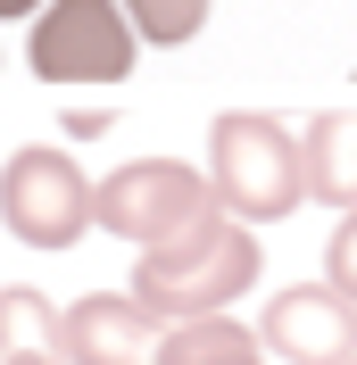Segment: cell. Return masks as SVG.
Returning <instances> with one entry per match:
<instances>
[{
  "instance_id": "cell-1",
  "label": "cell",
  "mask_w": 357,
  "mask_h": 365,
  "mask_svg": "<svg viewBox=\"0 0 357 365\" xmlns=\"http://www.w3.org/2000/svg\"><path fill=\"white\" fill-rule=\"evenodd\" d=\"M249 282H258V232L233 225L224 207L200 216L191 232H175V241H158V250L134 257V307L158 324V332L224 316Z\"/></svg>"
},
{
  "instance_id": "cell-2",
  "label": "cell",
  "mask_w": 357,
  "mask_h": 365,
  "mask_svg": "<svg viewBox=\"0 0 357 365\" xmlns=\"http://www.w3.org/2000/svg\"><path fill=\"white\" fill-rule=\"evenodd\" d=\"M208 182L233 225H283L308 200V166H299V133H283L258 108H224L208 125Z\"/></svg>"
},
{
  "instance_id": "cell-3",
  "label": "cell",
  "mask_w": 357,
  "mask_h": 365,
  "mask_svg": "<svg viewBox=\"0 0 357 365\" xmlns=\"http://www.w3.org/2000/svg\"><path fill=\"white\" fill-rule=\"evenodd\" d=\"M200 216H216V182L183 158H125L116 175L91 182V225L125 250H158V241L191 232Z\"/></svg>"
},
{
  "instance_id": "cell-4",
  "label": "cell",
  "mask_w": 357,
  "mask_h": 365,
  "mask_svg": "<svg viewBox=\"0 0 357 365\" xmlns=\"http://www.w3.org/2000/svg\"><path fill=\"white\" fill-rule=\"evenodd\" d=\"M0 225L17 250H75L91 232V175L75 166V150H9L0 166Z\"/></svg>"
},
{
  "instance_id": "cell-5",
  "label": "cell",
  "mask_w": 357,
  "mask_h": 365,
  "mask_svg": "<svg viewBox=\"0 0 357 365\" xmlns=\"http://www.w3.org/2000/svg\"><path fill=\"white\" fill-rule=\"evenodd\" d=\"M42 83H125L134 75V25L116 0H50L25 42Z\"/></svg>"
},
{
  "instance_id": "cell-6",
  "label": "cell",
  "mask_w": 357,
  "mask_h": 365,
  "mask_svg": "<svg viewBox=\"0 0 357 365\" xmlns=\"http://www.w3.org/2000/svg\"><path fill=\"white\" fill-rule=\"evenodd\" d=\"M249 332L283 365H349L357 357V307L333 282H291V291H274L266 316L249 324Z\"/></svg>"
},
{
  "instance_id": "cell-7",
  "label": "cell",
  "mask_w": 357,
  "mask_h": 365,
  "mask_svg": "<svg viewBox=\"0 0 357 365\" xmlns=\"http://www.w3.org/2000/svg\"><path fill=\"white\" fill-rule=\"evenodd\" d=\"M150 349H158V324L134 307V291H91L59 307V324H50L59 365H150Z\"/></svg>"
},
{
  "instance_id": "cell-8",
  "label": "cell",
  "mask_w": 357,
  "mask_h": 365,
  "mask_svg": "<svg viewBox=\"0 0 357 365\" xmlns=\"http://www.w3.org/2000/svg\"><path fill=\"white\" fill-rule=\"evenodd\" d=\"M299 166H308V200L357 207V108H324L308 116V133H299Z\"/></svg>"
},
{
  "instance_id": "cell-9",
  "label": "cell",
  "mask_w": 357,
  "mask_h": 365,
  "mask_svg": "<svg viewBox=\"0 0 357 365\" xmlns=\"http://www.w3.org/2000/svg\"><path fill=\"white\" fill-rule=\"evenodd\" d=\"M116 9H125V25H134L141 42H191V34H200L208 25V0H116Z\"/></svg>"
},
{
  "instance_id": "cell-10",
  "label": "cell",
  "mask_w": 357,
  "mask_h": 365,
  "mask_svg": "<svg viewBox=\"0 0 357 365\" xmlns=\"http://www.w3.org/2000/svg\"><path fill=\"white\" fill-rule=\"evenodd\" d=\"M50 324H59V307L34 282H9L0 291V349H50Z\"/></svg>"
},
{
  "instance_id": "cell-11",
  "label": "cell",
  "mask_w": 357,
  "mask_h": 365,
  "mask_svg": "<svg viewBox=\"0 0 357 365\" xmlns=\"http://www.w3.org/2000/svg\"><path fill=\"white\" fill-rule=\"evenodd\" d=\"M324 282H333V291L357 307V207L333 225V241H324Z\"/></svg>"
},
{
  "instance_id": "cell-12",
  "label": "cell",
  "mask_w": 357,
  "mask_h": 365,
  "mask_svg": "<svg viewBox=\"0 0 357 365\" xmlns=\"http://www.w3.org/2000/svg\"><path fill=\"white\" fill-rule=\"evenodd\" d=\"M67 133H75V141H91V133H109V108H84V116H67Z\"/></svg>"
},
{
  "instance_id": "cell-13",
  "label": "cell",
  "mask_w": 357,
  "mask_h": 365,
  "mask_svg": "<svg viewBox=\"0 0 357 365\" xmlns=\"http://www.w3.org/2000/svg\"><path fill=\"white\" fill-rule=\"evenodd\" d=\"M0 365H59L50 349H0Z\"/></svg>"
},
{
  "instance_id": "cell-14",
  "label": "cell",
  "mask_w": 357,
  "mask_h": 365,
  "mask_svg": "<svg viewBox=\"0 0 357 365\" xmlns=\"http://www.w3.org/2000/svg\"><path fill=\"white\" fill-rule=\"evenodd\" d=\"M50 0H0V17H42Z\"/></svg>"
},
{
  "instance_id": "cell-15",
  "label": "cell",
  "mask_w": 357,
  "mask_h": 365,
  "mask_svg": "<svg viewBox=\"0 0 357 365\" xmlns=\"http://www.w3.org/2000/svg\"><path fill=\"white\" fill-rule=\"evenodd\" d=\"M241 365H266V349H258V357H241Z\"/></svg>"
},
{
  "instance_id": "cell-16",
  "label": "cell",
  "mask_w": 357,
  "mask_h": 365,
  "mask_svg": "<svg viewBox=\"0 0 357 365\" xmlns=\"http://www.w3.org/2000/svg\"><path fill=\"white\" fill-rule=\"evenodd\" d=\"M349 365H357V357H349Z\"/></svg>"
}]
</instances>
